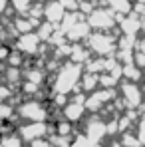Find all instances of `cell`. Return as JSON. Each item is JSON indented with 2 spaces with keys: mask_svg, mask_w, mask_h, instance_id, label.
<instances>
[{
  "mask_svg": "<svg viewBox=\"0 0 145 147\" xmlns=\"http://www.w3.org/2000/svg\"><path fill=\"white\" fill-rule=\"evenodd\" d=\"M80 64H70L66 68H62V72L58 76V82H56V92H60V96L68 94L74 86H78V80H80Z\"/></svg>",
  "mask_w": 145,
  "mask_h": 147,
  "instance_id": "6da1fadb",
  "label": "cell"
},
{
  "mask_svg": "<svg viewBox=\"0 0 145 147\" xmlns=\"http://www.w3.org/2000/svg\"><path fill=\"white\" fill-rule=\"evenodd\" d=\"M20 115L22 117H26V119H30L32 123L36 121H42L44 117H46V109L38 103V101H28V103H24V105H20Z\"/></svg>",
  "mask_w": 145,
  "mask_h": 147,
  "instance_id": "7a4b0ae2",
  "label": "cell"
},
{
  "mask_svg": "<svg viewBox=\"0 0 145 147\" xmlns=\"http://www.w3.org/2000/svg\"><path fill=\"white\" fill-rule=\"evenodd\" d=\"M64 16H66V10H64V6H62L60 0H52V2H48L44 6V18L48 20L50 24L64 20Z\"/></svg>",
  "mask_w": 145,
  "mask_h": 147,
  "instance_id": "3957f363",
  "label": "cell"
},
{
  "mask_svg": "<svg viewBox=\"0 0 145 147\" xmlns=\"http://www.w3.org/2000/svg\"><path fill=\"white\" fill-rule=\"evenodd\" d=\"M90 26L99 28V30L111 28V26H113V16H111V12H107V10H96V12H92V16H90Z\"/></svg>",
  "mask_w": 145,
  "mask_h": 147,
  "instance_id": "277c9868",
  "label": "cell"
},
{
  "mask_svg": "<svg viewBox=\"0 0 145 147\" xmlns=\"http://www.w3.org/2000/svg\"><path fill=\"white\" fill-rule=\"evenodd\" d=\"M92 48L96 50L99 56H105L113 50V42H111V36H105V34H94L92 36Z\"/></svg>",
  "mask_w": 145,
  "mask_h": 147,
  "instance_id": "5b68a950",
  "label": "cell"
},
{
  "mask_svg": "<svg viewBox=\"0 0 145 147\" xmlns=\"http://www.w3.org/2000/svg\"><path fill=\"white\" fill-rule=\"evenodd\" d=\"M123 99H125V103L129 107H137L141 103V92H139V88L133 82L123 84Z\"/></svg>",
  "mask_w": 145,
  "mask_h": 147,
  "instance_id": "8992f818",
  "label": "cell"
},
{
  "mask_svg": "<svg viewBox=\"0 0 145 147\" xmlns=\"http://www.w3.org/2000/svg\"><path fill=\"white\" fill-rule=\"evenodd\" d=\"M38 44H40V38H38V34H32V32L22 34L18 38V50L24 52V54H34L38 50Z\"/></svg>",
  "mask_w": 145,
  "mask_h": 147,
  "instance_id": "52a82bcc",
  "label": "cell"
},
{
  "mask_svg": "<svg viewBox=\"0 0 145 147\" xmlns=\"http://www.w3.org/2000/svg\"><path fill=\"white\" fill-rule=\"evenodd\" d=\"M46 133V125L42 121H36V123H30V125H26L20 129V135L28 139V141H36V139H40L42 135Z\"/></svg>",
  "mask_w": 145,
  "mask_h": 147,
  "instance_id": "ba28073f",
  "label": "cell"
},
{
  "mask_svg": "<svg viewBox=\"0 0 145 147\" xmlns=\"http://www.w3.org/2000/svg\"><path fill=\"white\" fill-rule=\"evenodd\" d=\"M64 115L68 121H78L82 115H84V105L80 101H70L66 107H64Z\"/></svg>",
  "mask_w": 145,
  "mask_h": 147,
  "instance_id": "9c48e42d",
  "label": "cell"
},
{
  "mask_svg": "<svg viewBox=\"0 0 145 147\" xmlns=\"http://www.w3.org/2000/svg\"><path fill=\"white\" fill-rule=\"evenodd\" d=\"M103 135H105V125H103V123H97V121L90 123V127H88V135H86V137H90L94 143H97Z\"/></svg>",
  "mask_w": 145,
  "mask_h": 147,
  "instance_id": "30bf717a",
  "label": "cell"
},
{
  "mask_svg": "<svg viewBox=\"0 0 145 147\" xmlns=\"http://www.w3.org/2000/svg\"><path fill=\"white\" fill-rule=\"evenodd\" d=\"M88 32H90V24H82V22H78V24L74 26L72 30H68L66 34H68L72 40H82V38L88 36Z\"/></svg>",
  "mask_w": 145,
  "mask_h": 147,
  "instance_id": "8fae6325",
  "label": "cell"
},
{
  "mask_svg": "<svg viewBox=\"0 0 145 147\" xmlns=\"http://www.w3.org/2000/svg\"><path fill=\"white\" fill-rule=\"evenodd\" d=\"M121 26H123V30H125V34H127V36H133V34L139 30L141 22L137 20V16H131V18L123 20V22H121Z\"/></svg>",
  "mask_w": 145,
  "mask_h": 147,
  "instance_id": "7c38bea8",
  "label": "cell"
},
{
  "mask_svg": "<svg viewBox=\"0 0 145 147\" xmlns=\"http://www.w3.org/2000/svg\"><path fill=\"white\" fill-rule=\"evenodd\" d=\"M0 143H2V147H22V139H20L18 135L10 133V135H6Z\"/></svg>",
  "mask_w": 145,
  "mask_h": 147,
  "instance_id": "4fadbf2b",
  "label": "cell"
},
{
  "mask_svg": "<svg viewBox=\"0 0 145 147\" xmlns=\"http://www.w3.org/2000/svg\"><path fill=\"white\" fill-rule=\"evenodd\" d=\"M109 4L115 12H129L131 10V4L127 0H109Z\"/></svg>",
  "mask_w": 145,
  "mask_h": 147,
  "instance_id": "5bb4252c",
  "label": "cell"
},
{
  "mask_svg": "<svg viewBox=\"0 0 145 147\" xmlns=\"http://www.w3.org/2000/svg\"><path fill=\"white\" fill-rule=\"evenodd\" d=\"M123 76H127V78H129V82H135V80H139L141 72H139L135 66H129V68L125 66V68H123Z\"/></svg>",
  "mask_w": 145,
  "mask_h": 147,
  "instance_id": "9a60e30c",
  "label": "cell"
},
{
  "mask_svg": "<svg viewBox=\"0 0 145 147\" xmlns=\"http://www.w3.org/2000/svg\"><path fill=\"white\" fill-rule=\"evenodd\" d=\"M12 6L18 10V12H26L32 8V0H12Z\"/></svg>",
  "mask_w": 145,
  "mask_h": 147,
  "instance_id": "2e32d148",
  "label": "cell"
},
{
  "mask_svg": "<svg viewBox=\"0 0 145 147\" xmlns=\"http://www.w3.org/2000/svg\"><path fill=\"white\" fill-rule=\"evenodd\" d=\"M72 147H96V143H94L90 137H78L72 143Z\"/></svg>",
  "mask_w": 145,
  "mask_h": 147,
  "instance_id": "e0dca14e",
  "label": "cell"
},
{
  "mask_svg": "<svg viewBox=\"0 0 145 147\" xmlns=\"http://www.w3.org/2000/svg\"><path fill=\"white\" fill-rule=\"evenodd\" d=\"M123 145L125 147H139L141 143H139L137 137H133V135L129 137V133H125V135H123Z\"/></svg>",
  "mask_w": 145,
  "mask_h": 147,
  "instance_id": "ac0fdd59",
  "label": "cell"
},
{
  "mask_svg": "<svg viewBox=\"0 0 145 147\" xmlns=\"http://www.w3.org/2000/svg\"><path fill=\"white\" fill-rule=\"evenodd\" d=\"M84 82H86V84H84L82 88H84V90H88V92H90V90H94V88L97 86V82H96V76H90V74H88V76L84 78Z\"/></svg>",
  "mask_w": 145,
  "mask_h": 147,
  "instance_id": "d6986e66",
  "label": "cell"
},
{
  "mask_svg": "<svg viewBox=\"0 0 145 147\" xmlns=\"http://www.w3.org/2000/svg\"><path fill=\"white\" fill-rule=\"evenodd\" d=\"M10 113H12V107H8L6 103H0V117L6 119V117H10Z\"/></svg>",
  "mask_w": 145,
  "mask_h": 147,
  "instance_id": "ffe728a7",
  "label": "cell"
},
{
  "mask_svg": "<svg viewBox=\"0 0 145 147\" xmlns=\"http://www.w3.org/2000/svg\"><path fill=\"white\" fill-rule=\"evenodd\" d=\"M137 139H139V143H145V117L141 119V125H139V131H137Z\"/></svg>",
  "mask_w": 145,
  "mask_h": 147,
  "instance_id": "44dd1931",
  "label": "cell"
},
{
  "mask_svg": "<svg viewBox=\"0 0 145 147\" xmlns=\"http://www.w3.org/2000/svg\"><path fill=\"white\" fill-rule=\"evenodd\" d=\"M8 96H10V90H8V88H2V86H0V101H2V99H6Z\"/></svg>",
  "mask_w": 145,
  "mask_h": 147,
  "instance_id": "7402d4cb",
  "label": "cell"
},
{
  "mask_svg": "<svg viewBox=\"0 0 145 147\" xmlns=\"http://www.w3.org/2000/svg\"><path fill=\"white\" fill-rule=\"evenodd\" d=\"M32 147H48V143L42 139H36V141H32Z\"/></svg>",
  "mask_w": 145,
  "mask_h": 147,
  "instance_id": "603a6c76",
  "label": "cell"
},
{
  "mask_svg": "<svg viewBox=\"0 0 145 147\" xmlns=\"http://www.w3.org/2000/svg\"><path fill=\"white\" fill-rule=\"evenodd\" d=\"M6 4H8V0H0V12L6 10Z\"/></svg>",
  "mask_w": 145,
  "mask_h": 147,
  "instance_id": "cb8c5ba5",
  "label": "cell"
},
{
  "mask_svg": "<svg viewBox=\"0 0 145 147\" xmlns=\"http://www.w3.org/2000/svg\"><path fill=\"white\" fill-rule=\"evenodd\" d=\"M0 147H2V143H0Z\"/></svg>",
  "mask_w": 145,
  "mask_h": 147,
  "instance_id": "d4e9b609",
  "label": "cell"
},
{
  "mask_svg": "<svg viewBox=\"0 0 145 147\" xmlns=\"http://www.w3.org/2000/svg\"><path fill=\"white\" fill-rule=\"evenodd\" d=\"M115 147H119V145H115Z\"/></svg>",
  "mask_w": 145,
  "mask_h": 147,
  "instance_id": "484cf974",
  "label": "cell"
}]
</instances>
